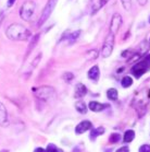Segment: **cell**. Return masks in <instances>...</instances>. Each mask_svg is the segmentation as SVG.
<instances>
[{"label": "cell", "instance_id": "6da1fadb", "mask_svg": "<svg viewBox=\"0 0 150 152\" xmlns=\"http://www.w3.org/2000/svg\"><path fill=\"white\" fill-rule=\"evenodd\" d=\"M6 35L13 41H27L31 37V31L19 23H13L8 26Z\"/></svg>", "mask_w": 150, "mask_h": 152}, {"label": "cell", "instance_id": "7a4b0ae2", "mask_svg": "<svg viewBox=\"0 0 150 152\" xmlns=\"http://www.w3.org/2000/svg\"><path fill=\"white\" fill-rule=\"evenodd\" d=\"M148 70H150V54L146 55L143 58V60H140V61L137 62L136 65H134L131 72L133 73L136 78H139L143 75H145Z\"/></svg>", "mask_w": 150, "mask_h": 152}, {"label": "cell", "instance_id": "3957f363", "mask_svg": "<svg viewBox=\"0 0 150 152\" xmlns=\"http://www.w3.org/2000/svg\"><path fill=\"white\" fill-rule=\"evenodd\" d=\"M35 9H36V4H35L34 1L30 0V1L24 2L20 10L21 18H22L24 21H30L31 18L33 17V14H34Z\"/></svg>", "mask_w": 150, "mask_h": 152}, {"label": "cell", "instance_id": "277c9868", "mask_svg": "<svg viewBox=\"0 0 150 152\" xmlns=\"http://www.w3.org/2000/svg\"><path fill=\"white\" fill-rule=\"evenodd\" d=\"M57 2H58V0H48V2L46 4L44 10H43V12H41L40 18H39L38 26H41V25L44 24L45 22L49 19L50 14L52 13V11L55 10L56 6H57Z\"/></svg>", "mask_w": 150, "mask_h": 152}, {"label": "cell", "instance_id": "5b68a950", "mask_svg": "<svg viewBox=\"0 0 150 152\" xmlns=\"http://www.w3.org/2000/svg\"><path fill=\"white\" fill-rule=\"evenodd\" d=\"M113 48H114V34L109 33L106 39H105L102 50H101V54H102L103 57H109L112 54Z\"/></svg>", "mask_w": 150, "mask_h": 152}, {"label": "cell", "instance_id": "8992f818", "mask_svg": "<svg viewBox=\"0 0 150 152\" xmlns=\"http://www.w3.org/2000/svg\"><path fill=\"white\" fill-rule=\"evenodd\" d=\"M121 24H122V17L120 13H114L112 15V19H111V23H110V33L115 35L118 33V31L121 28Z\"/></svg>", "mask_w": 150, "mask_h": 152}, {"label": "cell", "instance_id": "52a82bcc", "mask_svg": "<svg viewBox=\"0 0 150 152\" xmlns=\"http://www.w3.org/2000/svg\"><path fill=\"white\" fill-rule=\"evenodd\" d=\"M37 95L39 96V99H43V100H49V99H52V97L56 96V93L53 92L51 88H40L39 90L37 91Z\"/></svg>", "mask_w": 150, "mask_h": 152}, {"label": "cell", "instance_id": "ba28073f", "mask_svg": "<svg viewBox=\"0 0 150 152\" xmlns=\"http://www.w3.org/2000/svg\"><path fill=\"white\" fill-rule=\"evenodd\" d=\"M92 125L89 121H83L82 123H79V124L76 126L75 132H76L77 135H81V134H84V132L89 130V129H92Z\"/></svg>", "mask_w": 150, "mask_h": 152}, {"label": "cell", "instance_id": "9c48e42d", "mask_svg": "<svg viewBox=\"0 0 150 152\" xmlns=\"http://www.w3.org/2000/svg\"><path fill=\"white\" fill-rule=\"evenodd\" d=\"M8 113L4 105L0 102V126H8Z\"/></svg>", "mask_w": 150, "mask_h": 152}, {"label": "cell", "instance_id": "30bf717a", "mask_svg": "<svg viewBox=\"0 0 150 152\" xmlns=\"http://www.w3.org/2000/svg\"><path fill=\"white\" fill-rule=\"evenodd\" d=\"M108 106H109L108 104H101V103H99V102H96V101H92V102H89V104H88L89 110H92V111H94V112H101V111H103V110H106Z\"/></svg>", "mask_w": 150, "mask_h": 152}, {"label": "cell", "instance_id": "8fae6325", "mask_svg": "<svg viewBox=\"0 0 150 152\" xmlns=\"http://www.w3.org/2000/svg\"><path fill=\"white\" fill-rule=\"evenodd\" d=\"M87 93V89L83 83H77L75 86V97H83Z\"/></svg>", "mask_w": 150, "mask_h": 152}, {"label": "cell", "instance_id": "7c38bea8", "mask_svg": "<svg viewBox=\"0 0 150 152\" xmlns=\"http://www.w3.org/2000/svg\"><path fill=\"white\" fill-rule=\"evenodd\" d=\"M99 75H100V72H99V68H98V66H94V67H92V68L89 69V71H88V78H89V79L94 80V81H96V80H98Z\"/></svg>", "mask_w": 150, "mask_h": 152}, {"label": "cell", "instance_id": "4fadbf2b", "mask_svg": "<svg viewBox=\"0 0 150 152\" xmlns=\"http://www.w3.org/2000/svg\"><path fill=\"white\" fill-rule=\"evenodd\" d=\"M110 0H98L95 4H94V7H92V14H95L97 13L103 6H106L108 2H109Z\"/></svg>", "mask_w": 150, "mask_h": 152}, {"label": "cell", "instance_id": "5bb4252c", "mask_svg": "<svg viewBox=\"0 0 150 152\" xmlns=\"http://www.w3.org/2000/svg\"><path fill=\"white\" fill-rule=\"evenodd\" d=\"M75 108L81 114H86V112H87V106H86L85 103L83 101H79V102H77V103L75 104Z\"/></svg>", "mask_w": 150, "mask_h": 152}, {"label": "cell", "instance_id": "9a60e30c", "mask_svg": "<svg viewBox=\"0 0 150 152\" xmlns=\"http://www.w3.org/2000/svg\"><path fill=\"white\" fill-rule=\"evenodd\" d=\"M135 138V132L134 130H126L125 134H124V141L125 142H131L133 139Z\"/></svg>", "mask_w": 150, "mask_h": 152}, {"label": "cell", "instance_id": "2e32d148", "mask_svg": "<svg viewBox=\"0 0 150 152\" xmlns=\"http://www.w3.org/2000/svg\"><path fill=\"white\" fill-rule=\"evenodd\" d=\"M103 132H105V129H103L102 127H99V128H97V129H92V132H90V139H92V140H94L97 136L102 135Z\"/></svg>", "mask_w": 150, "mask_h": 152}, {"label": "cell", "instance_id": "e0dca14e", "mask_svg": "<svg viewBox=\"0 0 150 152\" xmlns=\"http://www.w3.org/2000/svg\"><path fill=\"white\" fill-rule=\"evenodd\" d=\"M107 95H108V97H109L110 100L115 101V100H118L119 93H118V91H116L115 89H109L108 92H107Z\"/></svg>", "mask_w": 150, "mask_h": 152}, {"label": "cell", "instance_id": "ac0fdd59", "mask_svg": "<svg viewBox=\"0 0 150 152\" xmlns=\"http://www.w3.org/2000/svg\"><path fill=\"white\" fill-rule=\"evenodd\" d=\"M98 57V52L96 50V49H92V50H89V52L86 53V59L87 60H94Z\"/></svg>", "mask_w": 150, "mask_h": 152}, {"label": "cell", "instance_id": "d6986e66", "mask_svg": "<svg viewBox=\"0 0 150 152\" xmlns=\"http://www.w3.org/2000/svg\"><path fill=\"white\" fill-rule=\"evenodd\" d=\"M123 88H130L132 84H133V79L131 77H124L122 79V82H121Z\"/></svg>", "mask_w": 150, "mask_h": 152}, {"label": "cell", "instance_id": "ffe728a7", "mask_svg": "<svg viewBox=\"0 0 150 152\" xmlns=\"http://www.w3.org/2000/svg\"><path fill=\"white\" fill-rule=\"evenodd\" d=\"M38 39H39V34L35 35L34 37H33V39H32V42H31V45H30V48H28V50H27V55H30V53H31L32 49L35 47V44L38 42Z\"/></svg>", "mask_w": 150, "mask_h": 152}, {"label": "cell", "instance_id": "44dd1931", "mask_svg": "<svg viewBox=\"0 0 150 152\" xmlns=\"http://www.w3.org/2000/svg\"><path fill=\"white\" fill-rule=\"evenodd\" d=\"M120 140H121V136H120L119 134H112V135L110 136L109 141L111 142V143H116V142H119Z\"/></svg>", "mask_w": 150, "mask_h": 152}, {"label": "cell", "instance_id": "7402d4cb", "mask_svg": "<svg viewBox=\"0 0 150 152\" xmlns=\"http://www.w3.org/2000/svg\"><path fill=\"white\" fill-rule=\"evenodd\" d=\"M122 4L126 11H130L132 9V0H122Z\"/></svg>", "mask_w": 150, "mask_h": 152}, {"label": "cell", "instance_id": "603a6c76", "mask_svg": "<svg viewBox=\"0 0 150 152\" xmlns=\"http://www.w3.org/2000/svg\"><path fill=\"white\" fill-rule=\"evenodd\" d=\"M46 152H63L61 149L57 148L55 145H49L46 149Z\"/></svg>", "mask_w": 150, "mask_h": 152}, {"label": "cell", "instance_id": "cb8c5ba5", "mask_svg": "<svg viewBox=\"0 0 150 152\" xmlns=\"http://www.w3.org/2000/svg\"><path fill=\"white\" fill-rule=\"evenodd\" d=\"M79 35H81V31H75L74 33L70 34V36H68V38L70 41H74V39H76V38L79 37Z\"/></svg>", "mask_w": 150, "mask_h": 152}, {"label": "cell", "instance_id": "d4e9b609", "mask_svg": "<svg viewBox=\"0 0 150 152\" xmlns=\"http://www.w3.org/2000/svg\"><path fill=\"white\" fill-rule=\"evenodd\" d=\"M73 78H74V76H73V73H71V72H65L64 75H63V79H64L66 82H70Z\"/></svg>", "mask_w": 150, "mask_h": 152}, {"label": "cell", "instance_id": "484cf974", "mask_svg": "<svg viewBox=\"0 0 150 152\" xmlns=\"http://www.w3.org/2000/svg\"><path fill=\"white\" fill-rule=\"evenodd\" d=\"M139 152H150V145H144L139 148Z\"/></svg>", "mask_w": 150, "mask_h": 152}, {"label": "cell", "instance_id": "4316f807", "mask_svg": "<svg viewBox=\"0 0 150 152\" xmlns=\"http://www.w3.org/2000/svg\"><path fill=\"white\" fill-rule=\"evenodd\" d=\"M116 152H130V149H128V147H122L119 150H116Z\"/></svg>", "mask_w": 150, "mask_h": 152}, {"label": "cell", "instance_id": "83f0119b", "mask_svg": "<svg viewBox=\"0 0 150 152\" xmlns=\"http://www.w3.org/2000/svg\"><path fill=\"white\" fill-rule=\"evenodd\" d=\"M137 1H138V4H139L140 6H145V4H147V1H148V0H137Z\"/></svg>", "mask_w": 150, "mask_h": 152}, {"label": "cell", "instance_id": "f1b7e54d", "mask_svg": "<svg viewBox=\"0 0 150 152\" xmlns=\"http://www.w3.org/2000/svg\"><path fill=\"white\" fill-rule=\"evenodd\" d=\"M14 2H15V0H8V7H11V6H13Z\"/></svg>", "mask_w": 150, "mask_h": 152}, {"label": "cell", "instance_id": "f546056e", "mask_svg": "<svg viewBox=\"0 0 150 152\" xmlns=\"http://www.w3.org/2000/svg\"><path fill=\"white\" fill-rule=\"evenodd\" d=\"M34 152H46V150H45V149H43V148H36Z\"/></svg>", "mask_w": 150, "mask_h": 152}, {"label": "cell", "instance_id": "4dcf8cb0", "mask_svg": "<svg viewBox=\"0 0 150 152\" xmlns=\"http://www.w3.org/2000/svg\"><path fill=\"white\" fill-rule=\"evenodd\" d=\"M149 22H150V18H149Z\"/></svg>", "mask_w": 150, "mask_h": 152}]
</instances>
